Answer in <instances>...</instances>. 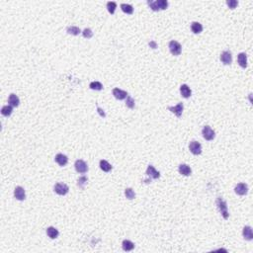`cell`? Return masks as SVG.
Listing matches in <instances>:
<instances>
[{
    "mask_svg": "<svg viewBox=\"0 0 253 253\" xmlns=\"http://www.w3.org/2000/svg\"><path fill=\"white\" fill-rule=\"evenodd\" d=\"M121 8H122V10H123V12L127 13V14H133V12H134L133 6H132V5H129V4L123 3V4H121Z\"/></svg>",
    "mask_w": 253,
    "mask_h": 253,
    "instance_id": "484cf974",
    "label": "cell"
},
{
    "mask_svg": "<svg viewBox=\"0 0 253 253\" xmlns=\"http://www.w3.org/2000/svg\"><path fill=\"white\" fill-rule=\"evenodd\" d=\"M113 95L115 96V98H117L118 100H124L128 97V92L120 89V88H114Z\"/></svg>",
    "mask_w": 253,
    "mask_h": 253,
    "instance_id": "7c38bea8",
    "label": "cell"
},
{
    "mask_svg": "<svg viewBox=\"0 0 253 253\" xmlns=\"http://www.w3.org/2000/svg\"><path fill=\"white\" fill-rule=\"evenodd\" d=\"M146 175L149 177V179H158L160 177V173L157 171V170L152 166V165H148L146 169Z\"/></svg>",
    "mask_w": 253,
    "mask_h": 253,
    "instance_id": "9c48e42d",
    "label": "cell"
},
{
    "mask_svg": "<svg viewBox=\"0 0 253 253\" xmlns=\"http://www.w3.org/2000/svg\"><path fill=\"white\" fill-rule=\"evenodd\" d=\"M116 8H117V3H116V2H113V1L107 2V9L109 11V13H111V14H114Z\"/></svg>",
    "mask_w": 253,
    "mask_h": 253,
    "instance_id": "83f0119b",
    "label": "cell"
},
{
    "mask_svg": "<svg viewBox=\"0 0 253 253\" xmlns=\"http://www.w3.org/2000/svg\"><path fill=\"white\" fill-rule=\"evenodd\" d=\"M47 236H49L50 238H52V239H56V238L58 236V230L56 228L50 227V228H47Z\"/></svg>",
    "mask_w": 253,
    "mask_h": 253,
    "instance_id": "d6986e66",
    "label": "cell"
},
{
    "mask_svg": "<svg viewBox=\"0 0 253 253\" xmlns=\"http://www.w3.org/2000/svg\"><path fill=\"white\" fill-rule=\"evenodd\" d=\"M237 61L238 64L240 65L242 68L247 67V56H246L245 52H240L237 57Z\"/></svg>",
    "mask_w": 253,
    "mask_h": 253,
    "instance_id": "9a60e30c",
    "label": "cell"
},
{
    "mask_svg": "<svg viewBox=\"0 0 253 253\" xmlns=\"http://www.w3.org/2000/svg\"><path fill=\"white\" fill-rule=\"evenodd\" d=\"M191 30L194 34H200L203 31V26L199 22H193L191 25Z\"/></svg>",
    "mask_w": 253,
    "mask_h": 253,
    "instance_id": "603a6c76",
    "label": "cell"
},
{
    "mask_svg": "<svg viewBox=\"0 0 253 253\" xmlns=\"http://www.w3.org/2000/svg\"><path fill=\"white\" fill-rule=\"evenodd\" d=\"M74 167H75V170H76L78 173H81V174L86 173L88 171V166H87L86 162L84 160H81V159H78V160L75 161Z\"/></svg>",
    "mask_w": 253,
    "mask_h": 253,
    "instance_id": "8992f818",
    "label": "cell"
},
{
    "mask_svg": "<svg viewBox=\"0 0 253 253\" xmlns=\"http://www.w3.org/2000/svg\"><path fill=\"white\" fill-rule=\"evenodd\" d=\"M189 149L194 155H199L202 153V146L200 145V142H198L196 140H193V141L190 142Z\"/></svg>",
    "mask_w": 253,
    "mask_h": 253,
    "instance_id": "52a82bcc",
    "label": "cell"
},
{
    "mask_svg": "<svg viewBox=\"0 0 253 253\" xmlns=\"http://www.w3.org/2000/svg\"><path fill=\"white\" fill-rule=\"evenodd\" d=\"M126 106L129 109H134L135 108V100L128 95L127 100H126Z\"/></svg>",
    "mask_w": 253,
    "mask_h": 253,
    "instance_id": "4dcf8cb0",
    "label": "cell"
},
{
    "mask_svg": "<svg viewBox=\"0 0 253 253\" xmlns=\"http://www.w3.org/2000/svg\"><path fill=\"white\" fill-rule=\"evenodd\" d=\"M169 50L173 56H179L182 52V47L178 42H176V41H171V42L169 43Z\"/></svg>",
    "mask_w": 253,
    "mask_h": 253,
    "instance_id": "277c9868",
    "label": "cell"
},
{
    "mask_svg": "<svg viewBox=\"0 0 253 253\" xmlns=\"http://www.w3.org/2000/svg\"><path fill=\"white\" fill-rule=\"evenodd\" d=\"M66 31H67L68 34H69V35H73V36H77V35H79V34L81 33L80 29L78 28V27H76V26H69V27H67Z\"/></svg>",
    "mask_w": 253,
    "mask_h": 253,
    "instance_id": "cb8c5ba5",
    "label": "cell"
},
{
    "mask_svg": "<svg viewBox=\"0 0 253 253\" xmlns=\"http://www.w3.org/2000/svg\"><path fill=\"white\" fill-rule=\"evenodd\" d=\"M122 246H123V249H124L125 251H132L135 248V243L132 242L131 240L125 239L122 243Z\"/></svg>",
    "mask_w": 253,
    "mask_h": 253,
    "instance_id": "44dd1931",
    "label": "cell"
},
{
    "mask_svg": "<svg viewBox=\"0 0 253 253\" xmlns=\"http://www.w3.org/2000/svg\"><path fill=\"white\" fill-rule=\"evenodd\" d=\"M100 168L103 170L104 172H109L112 170V165L106 160H100Z\"/></svg>",
    "mask_w": 253,
    "mask_h": 253,
    "instance_id": "7402d4cb",
    "label": "cell"
},
{
    "mask_svg": "<svg viewBox=\"0 0 253 253\" xmlns=\"http://www.w3.org/2000/svg\"><path fill=\"white\" fill-rule=\"evenodd\" d=\"M14 197L19 201H23L26 199V194H25V190L21 186H17L14 190Z\"/></svg>",
    "mask_w": 253,
    "mask_h": 253,
    "instance_id": "8fae6325",
    "label": "cell"
},
{
    "mask_svg": "<svg viewBox=\"0 0 253 253\" xmlns=\"http://www.w3.org/2000/svg\"><path fill=\"white\" fill-rule=\"evenodd\" d=\"M183 109H184L183 103H179L178 105H176V106H174V107H168V110H169V111H171L173 114H175L178 118H180L181 116H182Z\"/></svg>",
    "mask_w": 253,
    "mask_h": 253,
    "instance_id": "4fadbf2b",
    "label": "cell"
},
{
    "mask_svg": "<svg viewBox=\"0 0 253 253\" xmlns=\"http://www.w3.org/2000/svg\"><path fill=\"white\" fill-rule=\"evenodd\" d=\"M54 192H56L58 195H60V196H64L68 193V186L64 183H57L56 185H54Z\"/></svg>",
    "mask_w": 253,
    "mask_h": 253,
    "instance_id": "5b68a950",
    "label": "cell"
},
{
    "mask_svg": "<svg viewBox=\"0 0 253 253\" xmlns=\"http://www.w3.org/2000/svg\"><path fill=\"white\" fill-rule=\"evenodd\" d=\"M82 35H83V37L86 39H90L93 36V32L91 31V29L86 28V29H84L83 32H82Z\"/></svg>",
    "mask_w": 253,
    "mask_h": 253,
    "instance_id": "1f68e13d",
    "label": "cell"
},
{
    "mask_svg": "<svg viewBox=\"0 0 253 253\" xmlns=\"http://www.w3.org/2000/svg\"><path fill=\"white\" fill-rule=\"evenodd\" d=\"M180 93L182 95V97L189 98L191 96V94H192V91H191V89L187 84H182L180 86Z\"/></svg>",
    "mask_w": 253,
    "mask_h": 253,
    "instance_id": "e0dca14e",
    "label": "cell"
},
{
    "mask_svg": "<svg viewBox=\"0 0 253 253\" xmlns=\"http://www.w3.org/2000/svg\"><path fill=\"white\" fill-rule=\"evenodd\" d=\"M202 135H203V138L206 140H212L215 139V131L211 127L209 126H206L204 127L203 129H202Z\"/></svg>",
    "mask_w": 253,
    "mask_h": 253,
    "instance_id": "3957f363",
    "label": "cell"
},
{
    "mask_svg": "<svg viewBox=\"0 0 253 253\" xmlns=\"http://www.w3.org/2000/svg\"><path fill=\"white\" fill-rule=\"evenodd\" d=\"M147 4L149 5V7L153 11L165 10L168 7V1H166V0H156V1L148 0Z\"/></svg>",
    "mask_w": 253,
    "mask_h": 253,
    "instance_id": "6da1fadb",
    "label": "cell"
},
{
    "mask_svg": "<svg viewBox=\"0 0 253 253\" xmlns=\"http://www.w3.org/2000/svg\"><path fill=\"white\" fill-rule=\"evenodd\" d=\"M242 234H243V237L245 240H252L253 239V232H252V228L248 225H246V227L243 228V231H242Z\"/></svg>",
    "mask_w": 253,
    "mask_h": 253,
    "instance_id": "2e32d148",
    "label": "cell"
},
{
    "mask_svg": "<svg viewBox=\"0 0 253 253\" xmlns=\"http://www.w3.org/2000/svg\"><path fill=\"white\" fill-rule=\"evenodd\" d=\"M87 181H88L87 177H85V176H81L80 178L77 180V185H78V187H79V188H81V189H83V188H84V186L86 185Z\"/></svg>",
    "mask_w": 253,
    "mask_h": 253,
    "instance_id": "f546056e",
    "label": "cell"
},
{
    "mask_svg": "<svg viewBox=\"0 0 253 253\" xmlns=\"http://www.w3.org/2000/svg\"><path fill=\"white\" fill-rule=\"evenodd\" d=\"M54 160H56V162L58 164L59 166H65L67 162H68V158H67V156L63 154V153H58L56 155V158H54Z\"/></svg>",
    "mask_w": 253,
    "mask_h": 253,
    "instance_id": "5bb4252c",
    "label": "cell"
},
{
    "mask_svg": "<svg viewBox=\"0 0 253 253\" xmlns=\"http://www.w3.org/2000/svg\"><path fill=\"white\" fill-rule=\"evenodd\" d=\"M89 87L91 88V89L97 90V91H100V90L103 89V85H102V83H101V82H99V81H93V82H91Z\"/></svg>",
    "mask_w": 253,
    "mask_h": 253,
    "instance_id": "4316f807",
    "label": "cell"
},
{
    "mask_svg": "<svg viewBox=\"0 0 253 253\" xmlns=\"http://www.w3.org/2000/svg\"><path fill=\"white\" fill-rule=\"evenodd\" d=\"M178 170H179V173L184 175V176H189V175H191V173H192V170H191V168L187 165V164H180Z\"/></svg>",
    "mask_w": 253,
    "mask_h": 253,
    "instance_id": "ac0fdd59",
    "label": "cell"
},
{
    "mask_svg": "<svg viewBox=\"0 0 253 253\" xmlns=\"http://www.w3.org/2000/svg\"><path fill=\"white\" fill-rule=\"evenodd\" d=\"M97 110H98V112H99V114H100V116H101V117H105V113H104L103 111H102V110H101V109H100L99 107L97 108Z\"/></svg>",
    "mask_w": 253,
    "mask_h": 253,
    "instance_id": "e575fe53",
    "label": "cell"
},
{
    "mask_svg": "<svg viewBox=\"0 0 253 253\" xmlns=\"http://www.w3.org/2000/svg\"><path fill=\"white\" fill-rule=\"evenodd\" d=\"M12 111H13L12 106H10V105H6V106H3V107H2V109H1V114L4 116V117H9V116L12 114Z\"/></svg>",
    "mask_w": 253,
    "mask_h": 253,
    "instance_id": "d4e9b609",
    "label": "cell"
},
{
    "mask_svg": "<svg viewBox=\"0 0 253 253\" xmlns=\"http://www.w3.org/2000/svg\"><path fill=\"white\" fill-rule=\"evenodd\" d=\"M234 192L239 196L246 195L248 192V186L245 183H238L234 188Z\"/></svg>",
    "mask_w": 253,
    "mask_h": 253,
    "instance_id": "ba28073f",
    "label": "cell"
},
{
    "mask_svg": "<svg viewBox=\"0 0 253 253\" xmlns=\"http://www.w3.org/2000/svg\"><path fill=\"white\" fill-rule=\"evenodd\" d=\"M221 61L225 64V65H228L231 63V61H232V56H231V52H228V51H224L222 52L221 54Z\"/></svg>",
    "mask_w": 253,
    "mask_h": 253,
    "instance_id": "30bf717a",
    "label": "cell"
},
{
    "mask_svg": "<svg viewBox=\"0 0 253 253\" xmlns=\"http://www.w3.org/2000/svg\"><path fill=\"white\" fill-rule=\"evenodd\" d=\"M125 195L127 197V199H129V200H133V199H135V193L131 188H127L125 190Z\"/></svg>",
    "mask_w": 253,
    "mask_h": 253,
    "instance_id": "f1b7e54d",
    "label": "cell"
},
{
    "mask_svg": "<svg viewBox=\"0 0 253 253\" xmlns=\"http://www.w3.org/2000/svg\"><path fill=\"white\" fill-rule=\"evenodd\" d=\"M227 4H228V6L230 9H234L236 6L238 5V2L236 1V0H228Z\"/></svg>",
    "mask_w": 253,
    "mask_h": 253,
    "instance_id": "d6a6232c",
    "label": "cell"
},
{
    "mask_svg": "<svg viewBox=\"0 0 253 253\" xmlns=\"http://www.w3.org/2000/svg\"><path fill=\"white\" fill-rule=\"evenodd\" d=\"M149 47H152V49H156V47H157V44L154 42V41H151V42L149 43Z\"/></svg>",
    "mask_w": 253,
    "mask_h": 253,
    "instance_id": "836d02e7",
    "label": "cell"
},
{
    "mask_svg": "<svg viewBox=\"0 0 253 253\" xmlns=\"http://www.w3.org/2000/svg\"><path fill=\"white\" fill-rule=\"evenodd\" d=\"M217 206L218 211H220V213L222 214L223 217L225 218V220H228V217H229V214H228V206H227V203H225V201L223 200L222 198H217Z\"/></svg>",
    "mask_w": 253,
    "mask_h": 253,
    "instance_id": "7a4b0ae2",
    "label": "cell"
},
{
    "mask_svg": "<svg viewBox=\"0 0 253 253\" xmlns=\"http://www.w3.org/2000/svg\"><path fill=\"white\" fill-rule=\"evenodd\" d=\"M19 103H20V100H19L17 95L10 94V96L8 98V104L12 107H17V106H19Z\"/></svg>",
    "mask_w": 253,
    "mask_h": 253,
    "instance_id": "ffe728a7",
    "label": "cell"
}]
</instances>
